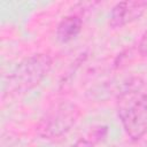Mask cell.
<instances>
[{
  "mask_svg": "<svg viewBox=\"0 0 147 147\" xmlns=\"http://www.w3.org/2000/svg\"><path fill=\"white\" fill-rule=\"evenodd\" d=\"M69 147H94V142L90 139L86 138H80L79 140H77L75 144L70 145Z\"/></svg>",
  "mask_w": 147,
  "mask_h": 147,
  "instance_id": "cell-7",
  "label": "cell"
},
{
  "mask_svg": "<svg viewBox=\"0 0 147 147\" xmlns=\"http://www.w3.org/2000/svg\"><path fill=\"white\" fill-rule=\"evenodd\" d=\"M117 115L127 137L137 141L147 133V93L140 84H127L117 96Z\"/></svg>",
  "mask_w": 147,
  "mask_h": 147,
  "instance_id": "cell-1",
  "label": "cell"
},
{
  "mask_svg": "<svg viewBox=\"0 0 147 147\" xmlns=\"http://www.w3.org/2000/svg\"><path fill=\"white\" fill-rule=\"evenodd\" d=\"M80 117L79 107L70 101L54 103L37 124V133L48 140L57 139L68 133Z\"/></svg>",
  "mask_w": 147,
  "mask_h": 147,
  "instance_id": "cell-3",
  "label": "cell"
},
{
  "mask_svg": "<svg viewBox=\"0 0 147 147\" xmlns=\"http://www.w3.org/2000/svg\"><path fill=\"white\" fill-rule=\"evenodd\" d=\"M138 51H139L140 55L147 57V31L142 34V37L138 44Z\"/></svg>",
  "mask_w": 147,
  "mask_h": 147,
  "instance_id": "cell-6",
  "label": "cell"
},
{
  "mask_svg": "<svg viewBox=\"0 0 147 147\" xmlns=\"http://www.w3.org/2000/svg\"><path fill=\"white\" fill-rule=\"evenodd\" d=\"M83 21L77 15H68L63 17L56 28V37L61 42L74 40L82 31Z\"/></svg>",
  "mask_w": 147,
  "mask_h": 147,
  "instance_id": "cell-5",
  "label": "cell"
},
{
  "mask_svg": "<svg viewBox=\"0 0 147 147\" xmlns=\"http://www.w3.org/2000/svg\"><path fill=\"white\" fill-rule=\"evenodd\" d=\"M147 9L145 0H126L117 2L109 16V25L111 28H122L139 20Z\"/></svg>",
  "mask_w": 147,
  "mask_h": 147,
  "instance_id": "cell-4",
  "label": "cell"
},
{
  "mask_svg": "<svg viewBox=\"0 0 147 147\" xmlns=\"http://www.w3.org/2000/svg\"><path fill=\"white\" fill-rule=\"evenodd\" d=\"M52 64V57L45 53L33 54L23 59L3 82V96L22 94L32 90L47 76Z\"/></svg>",
  "mask_w": 147,
  "mask_h": 147,
  "instance_id": "cell-2",
  "label": "cell"
}]
</instances>
